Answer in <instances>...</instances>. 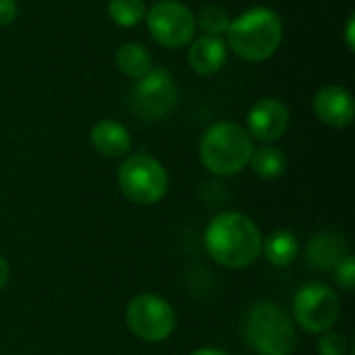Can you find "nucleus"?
<instances>
[{
    "label": "nucleus",
    "instance_id": "obj_1",
    "mask_svg": "<svg viewBox=\"0 0 355 355\" xmlns=\"http://www.w3.org/2000/svg\"><path fill=\"white\" fill-rule=\"evenodd\" d=\"M214 262L225 268H245L262 252V235L252 218L239 212H223L212 218L204 237Z\"/></svg>",
    "mask_w": 355,
    "mask_h": 355
},
{
    "label": "nucleus",
    "instance_id": "obj_2",
    "mask_svg": "<svg viewBox=\"0 0 355 355\" xmlns=\"http://www.w3.org/2000/svg\"><path fill=\"white\" fill-rule=\"evenodd\" d=\"M227 46L248 62L270 58L283 40V23L272 8L254 6L231 21L227 29Z\"/></svg>",
    "mask_w": 355,
    "mask_h": 355
},
{
    "label": "nucleus",
    "instance_id": "obj_3",
    "mask_svg": "<svg viewBox=\"0 0 355 355\" xmlns=\"http://www.w3.org/2000/svg\"><path fill=\"white\" fill-rule=\"evenodd\" d=\"M252 152V135L241 125L231 121L212 125L200 141L202 164L218 177H231L243 171Z\"/></svg>",
    "mask_w": 355,
    "mask_h": 355
},
{
    "label": "nucleus",
    "instance_id": "obj_4",
    "mask_svg": "<svg viewBox=\"0 0 355 355\" xmlns=\"http://www.w3.org/2000/svg\"><path fill=\"white\" fill-rule=\"evenodd\" d=\"M245 341L260 355H291L297 347V331L281 306L262 302L248 312Z\"/></svg>",
    "mask_w": 355,
    "mask_h": 355
},
{
    "label": "nucleus",
    "instance_id": "obj_5",
    "mask_svg": "<svg viewBox=\"0 0 355 355\" xmlns=\"http://www.w3.org/2000/svg\"><path fill=\"white\" fill-rule=\"evenodd\" d=\"M119 187L127 200L139 206H152L166 196V168L148 154L129 156L119 168Z\"/></svg>",
    "mask_w": 355,
    "mask_h": 355
},
{
    "label": "nucleus",
    "instance_id": "obj_6",
    "mask_svg": "<svg viewBox=\"0 0 355 355\" xmlns=\"http://www.w3.org/2000/svg\"><path fill=\"white\" fill-rule=\"evenodd\" d=\"M127 324L141 341L160 343L175 331V310L160 295L141 293L127 306Z\"/></svg>",
    "mask_w": 355,
    "mask_h": 355
},
{
    "label": "nucleus",
    "instance_id": "obj_7",
    "mask_svg": "<svg viewBox=\"0 0 355 355\" xmlns=\"http://www.w3.org/2000/svg\"><path fill=\"white\" fill-rule=\"evenodd\" d=\"M150 35L164 48H183L193 40L196 15L177 0H160L146 12Z\"/></svg>",
    "mask_w": 355,
    "mask_h": 355
},
{
    "label": "nucleus",
    "instance_id": "obj_8",
    "mask_svg": "<svg viewBox=\"0 0 355 355\" xmlns=\"http://www.w3.org/2000/svg\"><path fill=\"white\" fill-rule=\"evenodd\" d=\"M177 102V85L166 69H152L131 89V110L146 121L164 119Z\"/></svg>",
    "mask_w": 355,
    "mask_h": 355
},
{
    "label": "nucleus",
    "instance_id": "obj_9",
    "mask_svg": "<svg viewBox=\"0 0 355 355\" xmlns=\"http://www.w3.org/2000/svg\"><path fill=\"white\" fill-rule=\"evenodd\" d=\"M341 314L339 295L322 283H310L302 287L293 300V316L302 329L310 333L329 331Z\"/></svg>",
    "mask_w": 355,
    "mask_h": 355
},
{
    "label": "nucleus",
    "instance_id": "obj_10",
    "mask_svg": "<svg viewBox=\"0 0 355 355\" xmlns=\"http://www.w3.org/2000/svg\"><path fill=\"white\" fill-rule=\"evenodd\" d=\"M289 127V110L283 102L275 98L258 100L248 114V133L258 141H275Z\"/></svg>",
    "mask_w": 355,
    "mask_h": 355
},
{
    "label": "nucleus",
    "instance_id": "obj_11",
    "mask_svg": "<svg viewBox=\"0 0 355 355\" xmlns=\"http://www.w3.org/2000/svg\"><path fill=\"white\" fill-rule=\"evenodd\" d=\"M314 112L324 125L333 129L347 127L355 114L354 98L345 87L327 85L314 98Z\"/></svg>",
    "mask_w": 355,
    "mask_h": 355
},
{
    "label": "nucleus",
    "instance_id": "obj_12",
    "mask_svg": "<svg viewBox=\"0 0 355 355\" xmlns=\"http://www.w3.org/2000/svg\"><path fill=\"white\" fill-rule=\"evenodd\" d=\"M349 256V245L343 235L324 231L318 233L308 245V262L316 270H335L341 260Z\"/></svg>",
    "mask_w": 355,
    "mask_h": 355
},
{
    "label": "nucleus",
    "instance_id": "obj_13",
    "mask_svg": "<svg viewBox=\"0 0 355 355\" xmlns=\"http://www.w3.org/2000/svg\"><path fill=\"white\" fill-rule=\"evenodd\" d=\"M89 139L94 150L106 158H121L131 148V135L127 127L112 119H104L96 123L89 133Z\"/></svg>",
    "mask_w": 355,
    "mask_h": 355
},
{
    "label": "nucleus",
    "instance_id": "obj_14",
    "mask_svg": "<svg viewBox=\"0 0 355 355\" xmlns=\"http://www.w3.org/2000/svg\"><path fill=\"white\" fill-rule=\"evenodd\" d=\"M187 60L200 75H212L223 69L227 60V44L216 35H202L189 46Z\"/></svg>",
    "mask_w": 355,
    "mask_h": 355
},
{
    "label": "nucleus",
    "instance_id": "obj_15",
    "mask_svg": "<svg viewBox=\"0 0 355 355\" xmlns=\"http://www.w3.org/2000/svg\"><path fill=\"white\" fill-rule=\"evenodd\" d=\"M116 69L131 79H141L154 69V60L144 44L129 42L123 44L116 52Z\"/></svg>",
    "mask_w": 355,
    "mask_h": 355
},
{
    "label": "nucleus",
    "instance_id": "obj_16",
    "mask_svg": "<svg viewBox=\"0 0 355 355\" xmlns=\"http://www.w3.org/2000/svg\"><path fill=\"white\" fill-rule=\"evenodd\" d=\"M264 248V256L270 264L275 266H289L297 254H300V241L291 231H275L272 235H268V239L262 243Z\"/></svg>",
    "mask_w": 355,
    "mask_h": 355
},
{
    "label": "nucleus",
    "instance_id": "obj_17",
    "mask_svg": "<svg viewBox=\"0 0 355 355\" xmlns=\"http://www.w3.org/2000/svg\"><path fill=\"white\" fill-rule=\"evenodd\" d=\"M248 164L260 179H279L287 168V156L281 148L262 146L252 152Z\"/></svg>",
    "mask_w": 355,
    "mask_h": 355
},
{
    "label": "nucleus",
    "instance_id": "obj_18",
    "mask_svg": "<svg viewBox=\"0 0 355 355\" xmlns=\"http://www.w3.org/2000/svg\"><path fill=\"white\" fill-rule=\"evenodd\" d=\"M146 4L144 0H110L108 2V17L121 27H135L146 19Z\"/></svg>",
    "mask_w": 355,
    "mask_h": 355
},
{
    "label": "nucleus",
    "instance_id": "obj_19",
    "mask_svg": "<svg viewBox=\"0 0 355 355\" xmlns=\"http://www.w3.org/2000/svg\"><path fill=\"white\" fill-rule=\"evenodd\" d=\"M229 25H231V19H229L227 10L216 4H206L196 15V27H200L204 31V35L220 37L227 33Z\"/></svg>",
    "mask_w": 355,
    "mask_h": 355
},
{
    "label": "nucleus",
    "instance_id": "obj_20",
    "mask_svg": "<svg viewBox=\"0 0 355 355\" xmlns=\"http://www.w3.org/2000/svg\"><path fill=\"white\" fill-rule=\"evenodd\" d=\"M333 272H335V281H337V285H339L343 291H352V289H354V285H355L354 256H347L345 260H341Z\"/></svg>",
    "mask_w": 355,
    "mask_h": 355
},
{
    "label": "nucleus",
    "instance_id": "obj_21",
    "mask_svg": "<svg viewBox=\"0 0 355 355\" xmlns=\"http://www.w3.org/2000/svg\"><path fill=\"white\" fill-rule=\"evenodd\" d=\"M320 355H347V339L339 333H329L318 341Z\"/></svg>",
    "mask_w": 355,
    "mask_h": 355
},
{
    "label": "nucleus",
    "instance_id": "obj_22",
    "mask_svg": "<svg viewBox=\"0 0 355 355\" xmlns=\"http://www.w3.org/2000/svg\"><path fill=\"white\" fill-rule=\"evenodd\" d=\"M19 15L17 0H0V27L10 25Z\"/></svg>",
    "mask_w": 355,
    "mask_h": 355
},
{
    "label": "nucleus",
    "instance_id": "obj_23",
    "mask_svg": "<svg viewBox=\"0 0 355 355\" xmlns=\"http://www.w3.org/2000/svg\"><path fill=\"white\" fill-rule=\"evenodd\" d=\"M8 270H10V268H8V262L0 256V291H2L4 285L8 283V275H10Z\"/></svg>",
    "mask_w": 355,
    "mask_h": 355
},
{
    "label": "nucleus",
    "instance_id": "obj_24",
    "mask_svg": "<svg viewBox=\"0 0 355 355\" xmlns=\"http://www.w3.org/2000/svg\"><path fill=\"white\" fill-rule=\"evenodd\" d=\"M354 27H355L354 17H349V19H347V27H345V37H347V48H349V50H354V46H355Z\"/></svg>",
    "mask_w": 355,
    "mask_h": 355
},
{
    "label": "nucleus",
    "instance_id": "obj_25",
    "mask_svg": "<svg viewBox=\"0 0 355 355\" xmlns=\"http://www.w3.org/2000/svg\"><path fill=\"white\" fill-rule=\"evenodd\" d=\"M191 355H229L223 349H216V347H202V349H196Z\"/></svg>",
    "mask_w": 355,
    "mask_h": 355
}]
</instances>
